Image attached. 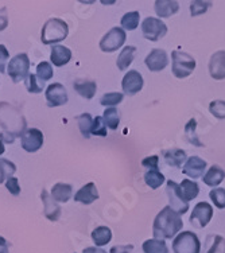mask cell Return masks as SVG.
I'll use <instances>...</instances> for the list:
<instances>
[{
    "label": "cell",
    "mask_w": 225,
    "mask_h": 253,
    "mask_svg": "<svg viewBox=\"0 0 225 253\" xmlns=\"http://www.w3.org/2000/svg\"><path fill=\"white\" fill-rule=\"evenodd\" d=\"M4 144H3V141L0 140V155H3L4 154Z\"/></svg>",
    "instance_id": "cell-50"
},
{
    "label": "cell",
    "mask_w": 225,
    "mask_h": 253,
    "mask_svg": "<svg viewBox=\"0 0 225 253\" xmlns=\"http://www.w3.org/2000/svg\"><path fill=\"white\" fill-rule=\"evenodd\" d=\"M77 123H79V128L81 135H83L85 139H89L90 136V129H92L93 126V119L89 113H83L77 117Z\"/></svg>",
    "instance_id": "cell-34"
},
{
    "label": "cell",
    "mask_w": 225,
    "mask_h": 253,
    "mask_svg": "<svg viewBox=\"0 0 225 253\" xmlns=\"http://www.w3.org/2000/svg\"><path fill=\"white\" fill-rule=\"evenodd\" d=\"M211 7L212 1H208V0H194V1L190 3V15L191 16H198V15L205 14Z\"/></svg>",
    "instance_id": "cell-37"
},
{
    "label": "cell",
    "mask_w": 225,
    "mask_h": 253,
    "mask_svg": "<svg viewBox=\"0 0 225 253\" xmlns=\"http://www.w3.org/2000/svg\"><path fill=\"white\" fill-rule=\"evenodd\" d=\"M206 253H225V239L223 236H213V243Z\"/></svg>",
    "instance_id": "cell-42"
},
{
    "label": "cell",
    "mask_w": 225,
    "mask_h": 253,
    "mask_svg": "<svg viewBox=\"0 0 225 253\" xmlns=\"http://www.w3.org/2000/svg\"><path fill=\"white\" fill-rule=\"evenodd\" d=\"M181 193L183 195L186 202H190L191 200H196L198 194H200V187L197 182H193L190 179H183L180 185Z\"/></svg>",
    "instance_id": "cell-26"
},
{
    "label": "cell",
    "mask_w": 225,
    "mask_h": 253,
    "mask_svg": "<svg viewBox=\"0 0 225 253\" xmlns=\"http://www.w3.org/2000/svg\"><path fill=\"white\" fill-rule=\"evenodd\" d=\"M142 166L147 170H159V158L157 155L147 156L142 161Z\"/></svg>",
    "instance_id": "cell-43"
},
{
    "label": "cell",
    "mask_w": 225,
    "mask_h": 253,
    "mask_svg": "<svg viewBox=\"0 0 225 253\" xmlns=\"http://www.w3.org/2000/svg\"><path fill=\"white\" fill-rule=\"evenodd\" d=\"M197 122L196 119H190L187 124L185 126V137L187 141L193 144L194 147H204V143L200 140V137L197 136Z\"/></svg>",
    "instance_id": "cell-31"
},
{
    "label": "cell",
    "mask_w": 225,
    "mask_h": 253,
    "mask_svg": "<svg viewBox=\"0 0 225 253\" xmlns=\"http://www.w3.org/2000/svg\"><path fill=\"white\" fill-rule=\"evenodd\" d=\"M134 245H116V247H112L109 253H130L133 252Z\"/></svg>",
    "instance_id": "cell-47"
},
{
    "label": "cell",
    "mask_w": 225,
    "mask_h": 253,
    "mask_svg": "<svg viewBox=\"0 0 225 253\" xmlns=\"http://www.w3.org/2000/svg\"><path fill=\"white\" fill-rule=\"evenodd\" d=\"M209 198L217 209H225V189L216 187L209 193Z\"/></svg>",
    "instance_id": "cell-38"
},
{
    "label": "cell",
    "mask_w": 225,
    "mask_h": 253,
    "mask_svg": "<svg viewBox=\"0 0 225 253\" xmlns=\"http://www.w3.org/2000/svg\"><path fill=\"white\" fill-rule=\"evenodd\" d=\"M144 182L150 189L157 190L166 182V178L159 170H148L144 174Z\"/></svg>",
    "instance_id": "cell-28"
},
{
    "label": "cell",
    "mask_w": 225,
    "mask_h": 253,
    "mask_svg": "<svg viewBox=\"0 0 225 253\" xmlns=\"http://www.w3.org/2000/svg\"><path fill=\"white\" fill-rule=\"evenodd\" d=\"M53 76L54 72L53 68H51V63L44 61V62H41L40 65L37 66V78H38L42 84H45L46 81H49Z\"/></svg>",
    "instance_id": "cell-35"
},
{
    "label": "cell",
    "mask_w": 225,
    "mask_h": 253,
    "mask_svg": "<svg viewBox=\"0 0 225 253\" xmlns=\"http://www.w3.org/2000/svg\"><path fill=\"white\" fill-rule=\"evenodd\" d=\"M72 58V51L68 49L66 46H61V44H54L51 47V54H50V59L53 62L54 66H64L70 61Z\"/></svg>",
    "instance_id": "cell-21"
},
{
    "label": "cell",
    "mask_w": 225,
    "mask_h": 253,
    "mask_svg": "<svg viewBox=\"0 0 225 253\" xmlns=\"http://www.w3.org/2000/svg\"><path fill=\"white\" fill-rule=\"evenodd\" d=\"M139 20H140V14L139 11H131V12H127V14L123 15L122 20V29L127 30V31H133L139 26Z\"/></svg>",
    "instance_id": "cell-32"
},
{
    "label": "cell",
    "mask_w": 225,
    "mask_h": 253,
    "mask_svg": "<svg viewBox=\"0 0 225 253\" xmlns=\"http://www.w3.org/2000/svg\"><path fill=\"white\" fill-rule=\"evenodd\" d=\"M22 148L27 152H37L44 146V133L37 128H29L22 133Z\"/></svg>",
    "instance_id": "cell-12"
},
{
    "label": "cell",
    "mask_w": 225,
    "mask_h": 253,
    "mask_svg": "<svg viewBox=\"0 0 225 253\" xmlns=\"http://www.w3.org/2000/svg\"><path fill=\"white\" fill-rule=\"evenodd\" d=\"M126 38H127V34L122 27H113L100 41V49L103 50L104 53H113L122 47L126 42Z\"/></svg>",
    "instance_id": "cell-9"
},
{
    "label": "cell",
    "mask_w": 225,
    "mask_h": 253,
    "mask_svg": "<svg viewBox=\"0 0 225 253\" xmlns=\"http://www.w3.org/2000/svg\"><path fill=\"white\" fill-rule=\"evenodd\" d=\"M212 217H213V208L211 204H208L205 201L198 202V204L193 208V211L190 214V224L194 228H205L206 225L211 222Z\"/></svg>",
    "instance_id": "cell-10"
},
{
    "label": "cell",
    "mask_w": 225,
    "mask_h": 253,
    "mask_svg": "<svg viewBox=\"0 0 225 253\" xmlns=\"http://www.w3.org/2000/svg\"><path fill=\"white\" fill-rule=\"evenodd\" d=\"M5 187H7V190L10 191L11 194L12 195H19L20 194V186H19V180L16 179V178H10V179L5 182Z\"/></svg>",
    "instance_id": "cell-44"
},
{
    "label": "cell",
    "mask_w": 225,
    "mask_h": 253,
    "mask_svg": "<svg viewBox=\"0 0 225 253\" xmlns=\"http://www.w3.org/2000/svg\"><path fill=\"white\" fill-rule=\"evenodd\" d=\"M209 112L219 120H225V101L224 100H215L209 104Z\"/></svg>",
    "instance_id": "cell-39"
},
{
    "label": "cell",
    "mask_w": 225,
    "mask_h": 253,
    "mask_svg": "<svg viewBox=\"0 0 225 253\" xmlns=\"http://www.w3.org/2000/svg\"><path fill=\"white\" fill-rule=\"evenodd\" d=\"M69 34V26L66 22L58 18H51L42 27L41 39L45 44H54L62 42Z\"/></svg>",
    "instance_id": "cell-3"
},
{
    "label": "cell",
    "mask_w": 225,
    "mask_h": 253,
    "mask_svg": "<svg viewBox=\"0 0 225 253\" xmlns=\"http://www.w3.org/2000/svg\"><path fill=\"white\" fill-rule=\"evenodd\" d=\"M182 226H183V221L181 215L174 211L170 206H165L154 219L152 236L154 239L163 240V241L172 240L181 232Z\"/></svg>",
    "instance_id": "cell-1"
},
{
    "label": "cell",
    "mask_w": 225,
    "mask_h": 253,
    "mask_svg": "<svg viewBox=\"0 0 225 253\" xmlns=\"http://www.w3.org/2000/svg\"><path fill=\"white\" fill-rule=\"evenodd\" d=\"M73 88L80 96L87 100L93 98V96L97 92V85L94 81H87V80H79L73 84Z\"/></svg>",
    "instance_id": "cell-24"
},
{
    "label": "cell",
    "mask_w": 225,
    "mask_h": 253,
    "mask_svg": "<svg viewBox=\"0 0 225 253\" xmlns=\"http://www.w3.org/2000/svg\"><path fill=\"white\" fill-rule=\"evenodd\" d=\"M7 26H8V12H7V8L3 7L0 8V31L7 29Z\"/></svg>",
    "instance_id": "cell-46"
},
{
    "label": "cell",
    "mask_w": 225,
    "mask_h": 253,
    "mask_svg": "<svg viewBox=\"0 0 225 253\" xmlns=\"http://www.w3.org/2000/svg\"><path fill=\"white\" fill-rule=\"evenodd\" d=\"M225 179V171L221 169L220 166L213 165L209 167V170L206 171L204 176H202V180L206 186L209 187H213L216 189L217 186L220 185L221 182Z\"/></svg>",
    "instance_id": "cell-22"
},
{
    "label": "cell",
    "mask_w": 225,
    "mask_h": 253,
    "mask_svg": "<svg viewBox=\"0 0 225 253\" xmlns=\"http://www.w3.org/2000/svg\"><path fill=\"white\" fill-rule=\"evenodd\" d=\"M124 98V94L119 92H111V93H105L103 97L100 98V104L104 105V107H111L115 108L118 104L123 101Z\"/></svg>",
    "instance_id": "cell-36"
},
{
    "label": "cell",
    "mask_w": 225,
    "mask_h": 253,
    "mask_svg": "<svg viewBox=\"0 0 225 253\" xmlns=\"http://www.w3.org/2000/svg\"><path fill=\"white\" fill-rule=\"evenodd\" d=\"M143 37L150 42H158L167 34V26L159 18L147 16L142 22Z\"/></svg>",
    "instance_id": "cell-7"
},
{
    "label": "cell",
    "mask_w": 225,
    "mask_h": 253,
    "mask_svg": "<svg viewBox=\"0 0 225 253\" xmlns=\"http://www.w3.org/2000/svg\"><path fill=\"white\" fill-rule=\"evenodd\" d=\"M158 18H170L180 11V3L176 0H157L154 4Z\"/></svg>",
    "instance_id": "cell-19"
},
{
    "label": "cell",
    "mask_w": 225,
    "mask_h": 253,
    "mask_svg": "<svg viewBox=\"0 0 225 253\" xmlns=\"http://www.w3.org/2000/svg\"><path fill=\"white\" fill-rule=\"evenodd\" d=\"M8 50L5 49L4 44H0V73H4L5 70V63L8 61Z\"/></svg>",
    "instance_id": "cell-45"
},
{
    "label": "cell",
    "mask_w": 225,
    "mask_h": 253,
    "mask_svg": "<svg viewBox=\"0 0 225 253\" xmlns=\"http://www.w3.org/2000/svg\"><path fill=\"white\" fill-rule=\"evenodd\" d=\"M209 74L213 80H224L225 78V50L216 51L209 61Z\"/></svg>",
    "instance_id": "cell-16"
},
{
    "label": "cell",
    "mask_w": 225,
    "mask_h": 253,
    "mask_svg": "<svg viewBox=\"0 0 225 253\" xmlns=\"http://www.w3.org/2000/svg\"><path fill=\"white\" fill-rule=\"evenodd\" d=\"M144 63L150 72H161L169 65V55L165 50L152 49L144 59Z\"/></svg>",
    "instance_id": "cell-14"
},
{
    "label": "cell",
    "mask_w": 225,
    "mask_h": 253,
    "mask_svg": "<svg viewBox=\"0 0 225 253\" xmlns=\"http://www.w3.org/2000/svg\"><path fill=\"white\" fill-rule=\"evenodd\" d=\"M83 253H107L104 249L98 248V247H89V248L84 249Z\"/></svg>",
    "instance_id": "cell-49"
},
{
    "label": "cell",
    "mask_w": 225,
    "mask_h": 253,
    "mask_svg": "<svg viewBox=\"0 0 225 253\" xmlns=\"http://www.w3.org/2000/svg\"><path fill=\"white\" fill-rule=\"evenodd\" d=\"M90 133L94 135V136H103L105 137L108 135L107 132V126L104 123L103 117L101 116H96L93 119V126L92 129H90Z\"/></svg>",
    "instance_id": "cell-40"
},
{
    "label": "cell",
    "mask_w": 225,
    "mask_h": 253,
    "mask_svg": "<svg viewBox=\"0 0 225 253\" xmlns=\"http://www.w3.org/2000/svg\"><path fill=\"white\" fill-rule=\"evenodd\" d=\"M93 243L96 244V247H104L112 240V232L108 226H97L92 232Z\"/></svg>",
    "instance_id": "cell-27"
},
{
    "label": "cell",
    "mask_w": 225,
    "mask_h": 253,
    "mask_svg": "<svg viewBox=\"0 0 225 253\" xmlns=\"http://www.w3.org/2000/svg\"><path fill=\"white\" fill-rule=\"evenodd\" d=\"M162 155H163V159L166 162V165L170 166V167H174V169H180L187 161L186 152L183 150H180V148L166 150V151L162 152Z\"/></svg>",
    "instance_id": "cell-20"
},
{
    "label": "cell",
    "mask_w": 225,
    "mask_h": 253,
    "mask_svg": "<svg viewBox=\"0 0 225 253\" xmlns=\"http://www.w3.org/2000/svg\"><path fill=\"white\" fill-rule=\"evenodd\" d=\"M135 54H136V47L135 46H126L122 50V53L119 54L118 61H116V66L119 70H127L128 66L133 63L134 58H135Z\"/></svg>",
    "instance_id": "cell-25"
},
{
    "label": "cell",
    "mask_w": 225,
    "mask_h": 253,
    "mask_svg": "<svg viewBox=\"0 0 225 253\" xmlns=\"http://www.w3.org/2000/svg\"><path fill=\"white\" fill-rule=\"evenodd\" d=\"M166 193L169 197V206L180 215H183L189 210V202H186L183 195L181 193L180 185L174 180H167L166 182Z\"/></svg>",
    "instance_id": "cell-8"
},
{
    "label": "cell",
    "mask_w": 225,
    "mask_h": 253,
    "mask_svg": "<svg viewBox=\"0 0 225 253\" xmlns=\"http://www.w3.org/2000/svg\"><path fill=\"white\" fill-rule=\"evenodd\" d=\"M68 100V92L62 84L54 83L46 89V101H47L49 107H61V105H65Z\"/></svg>",
    "instance_id": "cell-13"
},
{
    "label": "cell",
    "mask_w": 225,
    "mask_h": 253,
    "mask_svg": "<svg viewBox=\"0 0 225 253\" xmlns=\"http://www.w3.org/2000/svg\"><path fill=\"white\" fill-rule=\"evenodd\" d=\"M16 172V166L8 159L0 158V183L7 182Z\"/></svg>",
    "instance_id": "cell-33"
},
{
    "label": "cell",
    "mask_w": 225,
    "mask_h": 253,
    "mask_svg": "<svg viewBox=\"0 0 225 253\" xmlns=\"http://www.w3.org/2000/svg\"><path fill=\"white\" fill-rule=\"evenodd\" d=\"M144 81L142 74L136 70H128L127 74H124L122 80V89L124 94L127 96H135L143 89Z\"/></svg>",
    "instance_id": "cell-11"
},
{
    "label": "cell",
    "mask_w": 225,
    "mask_h": 253,
    "mask_svg": "<svg viewBox=\"0 0 225 253\" xmlns=\"http://www.w3.org/2000/svg\"><path fill=\"white\" fill-rule=\"evenodd\" d=\"M98 190L93 182H89L74 194V201L84 205H90L98 200Z\"/></svg>",
    "instance_id": "cell-18"
},
{
    "label": "cell",
    "mask_w": 225,
    "mask_h": 253,
    "mask_svg": "<svg viewBox=\"0 0 225 253\" xmlns=\"http://www.w3.org/2000/svg\"><path fill=\"white\" fill-rule=\"evenodd\" d=\"M72 194H73V187L68 183H55L51 189V197L55 202H61V204H65L68 202L70 198H72Z\"/></svg>",
    "instance_id": "cell-23"
},
{
    "label": "cell",
    "mask_w": 225,
    "mask_h": 253,
    "mask_svg": "<svg viewBox=\"0 0 225 253\" xmlns=\"http://www.w3.org/2000/svg\"><path fill=\"white\" fill-rule=\"evenodd\" d=\"M103 120L109 129L115 131L120 124V112L116 108H107L103 113Z\"/></svg>",
    "instance_id": "cell-30"
},
{
    "label": "cell",
    "mask_w": 225,
    "mask_h": 253,
    "mask_svg": "<svg viewBox=\"0 0 225 253\" xmlns=\"http://www.w3.org/2000/svg\"><path fill=\"white\" fill-rule=\"evenodd\" d=\"M10 252V244L8 241L0 236V253H8Z\"/></svg>",
    "instance_id": "cell-48"
},
{
    "label": "cell",
    "mask_w": 225,
    "mask_h": 253,
    "mask_svg": "<svg viewBox=\"0 0 225 253\" xmlns=\"http://www.w3.org/2000/svg\"><path fill=\"white\" fill-rule=\"evenodd\" d=\"M0 126L4 128L3 132L18 136L25 131L26 122L18 109L7 102H0Z\"/></svg>",
    "instance_id": "cell-2"
},
{
    "label": "cell",
    "mask_w": 225,
    "mask_h": 253,
    "mask_svg": "<svg viewBox=\"0 0 225 253\" xmlns=\"http://www.w3.org/2000/svg\"><path fill=\"white\" fill-rule=\"evenodd\" d=\"M143 252L144 253H169L166 243L163 240L150 239L143 243Z\"/></svg>",
    "instance_id": "cell-29"
},
{
    "label": "cell",
    "mask_w": 225,
    "mask_h": 253,
    "mask_svg": "<svg viewBox=\"0 0 225 253\" xmlns=\"http://www.w3.org/2000/svg\"><path fill=\"white\" fill-rule=\"evenodd\" d=\"M172 70L173 74L177 78H186L189 77L194 69H196V59L191 57L189 53L174 50L172 53Z\"/></svg>",
    "instance_id": "cell-4"
},
{
    "label": "cell",
    "mask_w": 225,
    "mask_h": 253,
    "mask_svg": "<svg viewBox=\"0 0 225 253\" xmlns=\"http://www.w3.org/2000/svg\"><path fill=\"white\" fill-rule=\"evenodd\" d=\"M45 84H42L41 81H38L37 76L33 73H30L26 78V89L29 90L30 93H41L44 90Z\"/></svg>",
    "instance_id": "cell-41"
},
{
    "label": "cell",
    "mask_w": 225,
    "mask_h": 253,
    "mask_svg": "<svg viewBox=\"0 0 225 253\" xmlns=\"http://www.w3.org/2000/svg\"><path fill=\"white\" fill-rule=\"evenodd\" d=\"M41 200L44 204V213L45 217L50 221H58L61 217V208L59 205L53 200V197L50 193H47L46 190H42V194H41Z\"/></svg>",
    "instance_id": "cell-17"
},
{
    "label": "cell",
    "mask_w": 225,
    "mask_h": 253,
    "mask_svg": "<svg viewBox=\"0 0 225 253\" xmlns=\"http://www.w3.org/2000/svg\"><path fill=\"white\" fill-rule=\"evenodd\" d=\"M206 170V162L201 159L200 156H190L182 167V172L187 175L191 179H198L204 176V172Z\"/></svg>",
    "instance_id": "cell-15"
},
{
    "label": "cell",
    "mask_w": 225,
    "mask_h": 253,
    "mask_svg": "<svg viewBox=\"0 0 225 253\" xmlns=\"http://www.w3.org/2000/svg\"><path fill=\"white\" fill-rule=\"evenodd\" d=\"M7 72H8V76L15 84L26 80L30 74L29 55L26 53H20L18 55H15L14 58H11L10 63H8Z\"/></svg>",
    "instance_id": "cell-6"
},
{
    "label": "cell",
    "mask_w": 225,
    "mask_h": 253,
    "mask_svg": "<svg viewBox=\"0 0 225 253\" xmlns=\"http://www.w3.org/2000/svg\"><path fill=\"white\" fill-rule=\"evenodd\" d=\"M173 251L174 253H200L201 243L196 233L190 230H185L176 236L173 241Z\"/></svg>",
    "instance_id": "cell-5"
}]
</instances>
